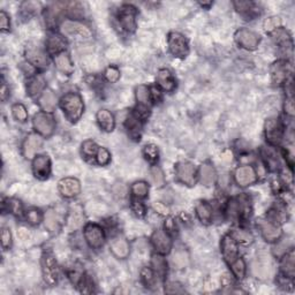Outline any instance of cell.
<instances>
[{
    "instance_id": "16",
    "label": "cell",
    "mask_w": 295,
    "mask_h": 295,
    "mask_svg": "<svg viewBox=\"0 0 295 295\" xmlns=\"http://www.w3.org/2000/svg\"><path fill=\"white\" fill-rule=\"evenodd\" d=\"M221 254H223L224 260L229 264L238 258V242L233 239V236L231 234L225 235L223 240H221Z\"/></svg>"
},
{
    "instance_id": "12",
    "label": "cell",
    "mask_w": 295,
    "mask_h": 295,
    "mask_svg": "<svg viewBox=\"0 0 295 295\" xmlns=\"http://www.w3.org/2000/svg\"><path fill=\"white\" fill-rule=\"evenodd\" d=\"M257 226L261 230V234H262L265 241L275 242L280 239L282 231L279 227V225L272 223L270 220H262L261 219V220L257 221Z\"/></svg>"
},
{
    "instance_id": "22",
    "label": "cell",
    "mask_w": 295,
    "mask_h": 295,
    "mask_svg": "<svg viewBox=\"0 0 295 295\" xmlns=\"http://www.w3.org/2000/svg\"><path fill=\"white\" fill-rule=\"evenodd\" d=\"M27 59L35 67H47L48 63L47 54H45L41 48H28V50H27Z\"/></svg>"
},
{
    "instance_id": "50",
    "label": "cell",
    "mask_w": 295,
    "mask_h": 295,
    "mask_svg": "<svg viewBox=\"0 0 295 295\" xmlns=\"http://www.w3.org/2000/svg\"><path fill=\"white\" fill-rule=\"evenodd\" d=\"M105 78L109 83H115L120 78V71L115 66H109L105 71Z\"/></svg>"
},
{
    "instance_id": "39",
    "label": "cell",
    "mask_w": 295,
    "mask_h": 295,
    "mask_svg": "<svg viewBox=\"0 0 295 295\" xmlns=\"http://www.w3.org/2000/svg\"><path fill=\"white\" fill-rule=\"evenodd\" d=\"M141 279L147 287L153 288L155 284H156V277H155V272L150 267H143L141 270Z\"/></svg>"
},
{
    "instance_id": "17",
    "label": "cell",
    "mask_w": 295,
    "mask_h": 295,
    "mask_svg": "<svg viewBox=\"0 0 295 295\" xmlns=\"http://www.w3.org/2000/svg\"><path fill=\"white\" fill-rule=\"evenodd\" d=\"M58 188H59L60 194L63 197L71 199L80 194L81 191V185L78 179L75 178H63L58 184Z\"/></svg>"
},
{
    "instance_id": "51",
    "label": "cell",
    "mask_w": 295,
    "mask_h": 295,
    "mask_svg": "<svg viewBox=\"0 0 295 295\" xmlns=\"http://www.w3.org/2000/svg\"><path fill=\"white\" fill-rule=\"evenodd\" d=\"M1 246L4 249H10L12 246V233L6 227L1 230Z\"/></svg>"
},
{
    "instance_id": "31",
    "label": "cell",
    "mask_w": 295,
    "mask_h": 295,
    "mask_svg": "<svg viewBox=\"0 0 295 295\" xmlns=\"http://www.w3.org/2000/svg\"><path fill=\"white\" fill-rule=\"evenodd\" d=\"M273 41L282 47H292V38L290 32L284 28H278L271 32Z\"/></svg>"
},
{
    "instance_id": "20",
    "label": "cell",
    "mask_w": 295,
    "mask_h": 295,
    "mask_svg": "<svg viewBox=\"0 0 295 295\" xmlns=\"http://www.w3.org/2000/svg\"><path fill=\"white\" fill-rule=\"evenodd\" d=\"M109 249H111L112 254H113L117 258H119V260H124V258H127L130 252L129 243L124 238L114 239L113 241H112L111 246H109Z\"/></svg>"
},
{
    "instance_id": "52",
    "label": "cell",
    "mask_w": 295,
    "mask_h": 295,
    "mask_svg": "<svg viewBox=\"0 0 295 295\" xmlns=\"http://www.w3.org/2000/svg\"><path fill=\"white\" fill-rule=\"evenodd\" d=\"M0 27H1L2 31H7L11 28V20L10 16L6 14V12H0Z\"/></svg>"
},
{
    "instance_id": "5",
    "label": "cell",
    "mask_w": 295,
    "mask_h": 295,
    "mask_svg": "<svg viewBox=\"0 0 295 295\" xmlns=\"http://www.w3.org/2000/svg\"><path fill=\"white\" fill-rule=\"evenodd\" d=\"M42 270H43L44 280L47 285L54 286L59 279V267L57 260L53 255L45 254L42 260Z\"/></svg>"
},
{
    "instance_id": "10",
    "label": "cell",
    "mask_w": 295,
    "mask_h": 295,
    "mask_svg": "<svg viewBox=\"0 0 295 295\" xmlns=\"http://www.w3.org/2000/svg\"><path fill=\"white\" fill-rule=\"evenodd\" d=\"M119 22L127 32H134L136 30V8L132 5H124L120 8Z\"/></svg>"
},
{
    "instance_id": "44",
    "label": "cell",
    "mask_w": 295,
    "mask_h": 295,
    "mask_svg": "<svg viewBox=\"0 0 295 295\" xmlns=\"http://www.w3.org/2000/svg\"><path fill=\"white\" fill-rule=\"evenodd\" d=\"M280 26H281V19L279 16L269 17V19H266L263 23L264 30H265L266 32H270V33L273 32L278 28H280Z\"/></svg>"
},
{
    "instance_id": "9",
    "label": "cell",
    "mask_w": 295,
    "mask_h": 295,
    "mask_svg": "<svg viewBox=\"0 0 295 295\" xmlns=\"http://www.w3.org/2000/svg\"><path fill=\"white\" fill-rule=\"evenodd\" d=\"M235 42L246 50H255L260 44V36L256 32L248 29H240L235 32Z\"/></svg>"
},
{
    "instance_id": "8",
    "label": "cell",
    "mask_w": 295,
    "mask_h": 295,
    "mask_svg": "<svg viewBox=\"0 0 295 295\" xmlns=\"http://www.w3.org/2000/svg\"><path fill=\"white\" fill-rule=\"evenodd\" d=\"M234 180L240 187L251 186L252 184L257 181V173L252 166H240L234 172Z\"/></svg>"
},
{
    "instance_id": "11",
    "label": "cell",
    "mask_w": 295,
    "mask_h": 295,
    "mask_svg": "<svg viewBox=\"0 0 295 295\" xmlns=\"http://www.w3.org/2000/svg\"><path fill=\"white\" fill-rule=\"evenodd\" d=\"M284 128L280 121L276 118L267 119L265 123V136L270 144L277 145L281 142Z\"/></svg>"
},
{
    "instance_id": "1",
    "label": "cell",
    "mask_w": 295,
    "mask_h": 295,
    "mask_svg": "<svg viewBox=\"0 0 295 295\" xmlns=\"http://www.w3.org/2000/svg\"><path fill=\"white\" fill-rule=\"evenodd\" d=\"M60 108L67 119L71 123H77L83 114V99L78 93H68L60 99Z\"/></svg>"
},
{
    "instance_id": "4",
    "label": "cell",
    "mask_w": 295,
    "mask_h": 295,
    "mask_svg": "<svg viewBox=\"0 0 295 295\" xmlns=\"http://www.w3.org/2000/svg\"><path fill=\"white\" fill-rule=\"evenodd\" d=\"M167 43H169L170 52L173 54V57L184 59L189 53V47H188L187 39L181 33L174 31L170 32Z\"/></svg>"
},
{
    "instance_id": "59",
    "label": "cell",
    "mask_w": 295,
    "mask_h": 295,
    "mask_svg": "<svg viewBox=\"0 0 295 295\" xmlns=\"http://www.w3.org/2000/svg\"><path fill=\"white\" fill-rule=\"evenodd\" d=\"M21 69H22V71L24 72V74L26 75H32L33 73H35V66L32 65V63H30V62H22L21 63Z\"/></svg>"
},
{
    "instance_id": "55",
    "label": "cell",
    "mask_w": 295,
    "mask_h": 295,
    "mask_svg": "<svg viewBox=\"0 0 295 295\" xmlns=\"http://www.w3.org/2000/svg\"><path fill=\"white\" fill-rule=\"evenodd\" d=\"M165 291L170 294H174V293H185V290L181 287L180 284L178 282H170L169 285L166 286Z\"/></svg>"
},
{
    "instance_id": "41",
    "label": "cell",
    "mask_w": 295,
    "mask_h": 295,
    "mask_svg": "<svg viewBox=\"0 0 295 295\" xmlns=\"http://www.w3.org/2000/svg\"><path fill=\"white\" fill-rule=\"evenodd\" d=\"M149 191V186L147 182L144 181H138L132 186V193L135 197H139V199H143L148 195Z\"/></svg>"
},
{
    "instance_id": "48",
    "label": "cell",
    "mask_w": 295,
    "mask_h": 295,
    "mask_svg": "<svg viewBox=\"0 0 295 295\" xmlns=\"http://www.w3.org/2000/svg\"><path fill=\"white\" fill-rule=\"evenodd\" d=\"M150 175H151V180H153L154 185L156 187H162L164 185V174L163 171L159 169V167L155 166L151 169L150 171Z\"/></svg>"
},
{
    "instance_id": "58",
    "label": "cell",
    "mask_w": 295,
    "mask_h": 295,
    "mask_svg": "<svg viewBox=\"0 0 295 295\" xmlns=\"http://www.w3.org/2000/svg\"><path fill=\"white\" fill-rule=\"evenodd\" d=\"M150 98L154 100L155 103H159L162 100V93H160L159 88L151 87L150 88Z\"/></svg>"
},
{
    "instance_id": "2",
    "label": "cell",
    "mask_w": 295,
    "mask_h": 295,
    "mask_svg": "<svg viewBox=\"0 0 295 295\" xmlns=\"http://www.w3.org/2000/svg\"><path fill=\"white\" fill-rule=\"evenodd\" d=\"M33 128L39 135L44 138H50L56 130V120L47 112H38L33 115Z\"/></svg>"
},
{
    "instance_id": "40",
    "label": "cell",
    "mask_w": 295,
    "mask_h": 295,
    "mask_svg": "<svg viewBox=\"0 0 295 295\" xmlns=\"http://www.w3.org/2000/svg\"><path fill=\"white\" fill-rule=\"evenodd\" d=\"M12 113H13V117L20 123H24L28 119V111H27L26 106L21 103H17V104H14L12 106Z\"/></svg>"
},
{
    "instance_id": "53",
    "label": "cell",
    "mask_w": 295,
    "mask_h": 295,
    "mask_svg": "<svg viewBox=\"0 0 295 295\" xmlns=\"http://www.w3.org/2000/svg\"><path fill=\"white\" fill-rule=\"evenodd\" d=\"M153 209L155 210V212H157L160 216H169L170 214L169 206H166L162 202H155L153 204Z\"/></svg>"
},
{
    "instance_id": "57",
    "label": "cell",
    "mask_w": 295,
    "mask_h": 295,
    "mask_svg": "<svg viewBox=\"0 0 295 295\" xmlns=\"http://www.w3.org/2000/svg\"><path fill=\"white\" fill-rule=\"evenodd\" d=\"M165 229H166L167 233H169V234H173V235L176 234V232H178V227H176L174 219H173V218L167 219L166 223H165Z\"/></svg>"
},
{
    "instance_id": "18",
    "label": "cell",
    "mask_w": 295,
    "mask_h": 295,
    "mask_svg": "<svg viewBox=\"0 0 295 295\" xmlns=\"http://www.w3.org/2000/svg\"><path fill=\"white\" fill-rule=\"evenodd\" d=\"M42 145H43V141L39 138V135H37V134H30V135L27 136V139L24 140L22 145L24 157H26L27 159H31L32 157H35V154L42 148Z\"/></svg>"
},
{
    "instance_id": "42",
    "label": "cell",
    "mask_w": 295,
    "mask_h": 295,
    "mask_svg": "<svg viewBox=\"0 0 295 295\" xmlns=\"http://www.w3.org/2000/svg\"><path fill=\"white\" fill-rule=\"evenodd\" d=\"M188 261H189V256L185 250H178L173 255V263L175 266H178V269H182V267L186 266Z\"/></svg>"
},
{
    "instance_id": "38",
    "label": "cell",
    "mask_w": 295,
    "mask_h": 295,
    "mask_svg": "<svg viewBox=\"0 0 295 295\" xmlns=\"http://www.w3.org/2000/svg\"><path fill=\"white\" fill-rule=\"evenodd\" d=\"M143 155L150 164H156L159 159V150H158L157 145L155 144L145 145L144 149H143Z\"/></svg>"
},
{
    "instance_id": "32",
    "label": "cell",
    "mask_w": 295,
    "mask_h": 295,
    "mask_svg": "<svg viewBox=\"0 0 295 295\" xmlns=\"http://www.w3.org/2000/svg\"><path fill=\"white\" fill-rule=\"evenodd\" d=\"M196 215L201 223L209 224L212 219V208L209 203L206 202H200L196 205Z\"/></svg>"
},
{
    "instance_id": "43",
    "label": "cell",
    "mask_w": 295,
    "mask_h": 295,
    "mask_svg": "<svg viewBox=\"0 0 295 295\" xmlns=\"http://www.w3.org/2000/svg\"><path fill=\"white\" fill-rule=\"evenodd\" d=\"M98 149L99 147L95 142L88 140V141L83 142V144H82V154L86 157H93L98 153Z\"/></svg>"
},
{
    "instance_id": "3",
    "label": "cell",
    "mask_w": 295,
    "mask_h": 295,
    "mask_svg": "<svg viewBox=\"0 0 295 295\" xmlns=\"http://www.w3.org/2000/svg\"><path fill=\"white\" fill-rule=\"evenodd\" d=\"M62 31L68 37H75L81 39H89L93 37V31L86 24L78 22V21L67 20L62 23Z\"/></svg>"
},
{
    "instance_id": "13",
    "label": "cell",
    "mask_w": 295,
    "mask_h": 295,
    "mask_svg": "<svg viewBox=\"0 0 295 295\" xmlns=\"http://www.w3.org/2000/svg\"><path fill=\"white\" fill-rule=\"evenodd\" d=\"M32 171L33 174L37 179L45 180L50 176L51 173V160L45 155H38L35 156L32 162Z\"/></svg>"
},
{
    "instance_id": "49",
    "label": "cell",
    "mask_w": 295,
    "mask_h": 295,
    "mask_svg": "<svg viewBox=\"0 0 295 295\" xmlns=\"http://www.w3.org/2000/svg\"><path fill=\"white\" fill-rule=\"evenodd\" d=\"M96 160H97V164L100 166L108 165V164L109 163V160H111V154L109 153L108 149L99 148L98 153H97V155H96Z\"/></svg>"
},
{
    "instance_id": "27",
    "label": "cell",
    "mask_w": 295,
    "mask_h": 295,
    "mask_svg": "<svg viewBox=\"0 0 295 295\" xmlns=\"http://www.w3.org/2000/svg\"><path fill=\"white\" fill-rule=\"evenodd\" d=\"M38 104L45 112H52L56 109L57 104V97L54 95V93L50 89H45L42 93L41 97L38 99Z\"/></svg>"
},
{
    "instance_id": "34",
    "label": "cell",
    "mask_w": 295,
    "mask_h": 295,
    "mask_svg": "<svg viewBox=\"0 0 295 295\" xmlns=\"http://www.w3.org/2000/svg\"><path fill=\"white\" fill-rule=\"evenodd\" d=\"M233 5L240 14L246 15V16L251 17L252 13H254V15L258 13L256 10V5L252 1H234Z\"/></svg>"
},
{
    "instance_id": "46",
    "label": "cell",
    "mask_w": 295,
    "mask_h": 295,
    "mask_svg": "<svg viewBox=\"0 0 295 295\" xmlns=\"http://www.w3.org/2000/svg\"><path fill=\"white\" fill-rule=\"evenodd\" d=\"M6 204H7V209L11 214H13L14 216H17V217H21V216H22V211H23L22 203H21L19 200L11 199L7 201Z\"/></svg>"
},
{
    "instance_id": "15",
    "label": "cell",
    "mask_w": 295,
    "mask_h": 295,
    "mask_svg": "<svg viewBox=\"0 0 295 295\" xmlns=\"http://www.w3.org/2000/svg\"><path fill=\"white\" fill-rule=\"evenodd\" d=\"M288 73H290V66L284 60L273 62L270 67V74H271L272 83L275 86H280L287 81Z\"/></svg>"
},
{
    "instance_id": "23",
    "label": "cell",
    "mask_w": 295,
    "mask_h": 295,
    "mask_svg": "<svg viewBox=\"0 0 295 295\" xmlns=\"http://www.w3.org/2000/svg\"><path fill=\"white\" fill-rule=\"evenodd\" d=\"M280 267L282 273H284L287 278H293L295 275V255L293 249L285 252V255L281 258Z\"/></svg>"
},
{
    "instance_id": "60",
    "label": "cell",
    "mask_w": 295,
    "mask_h": 295,
    "mask_svg": "<svg viewBox=\"0 0 295 295\" xmlns=\"http://www.w3.org/2000/svg\"><path fill=\"white\" fill-rule=\"evenodd\" d=\"M0 95H1V100L5 102L7 99V97L10 96V89H8L7 86H6L5 82H2L1 84V91H0Z\"/></svg>"
},
{
    "instance_id": "14",
    "label": "cell",
    "mask_w": 295,
    "mask_h": 295,
    "mask_svg": "<svg viewBox=\"0 0 295 295\" xmlns=\"http://www.w3.org/2000/svg\"><path fill=\"white\" fill-rule=\"evenodd\" d=\"M151 242H153L154 247L158 254H169L172 249V240L170 238V234L164 232L162 230H158L153 234Z\"/></svg>"
},
{
    "instance_id": "37",
    "label": "cell",
    "mask_w": 295,
    "mask_h": 295,
    "mask_svg": "<svg viewBox=\"0 0 295 295\" xmlns=\"http://www.w3.org/2000/svg\"><path fill=\"white\" fill-rule=\"evenodd\" d=\"M231 235L233 236V239L235 240L236 242L242 243V245H249V243H251L252 240H254V236H252L251 233H249L245 230H240V229L233 230V232Z\"/></svg>"
},
{
    "instance_id": "7",
    "label": "cell",
    "mask_w": 295,
    "mask_h": 295,
    "mask_svg": "<svg viewBox=\"0 0 295 295\" xmlns=\"http://www.w3.org/2000/svg\"><path fill=\"white\" fill-rule=\"evenodd\" d=\"M84 239L88 245L93 249L103 247L105 242V234L102 227L97 224H88L84 227Z\"/></svg>"
},
{
    "instance_id": "56",
    "label": "cell",
    "mask_w": 295,
    "mask_h": 295,
    "mask_svg": "<svg viewBox=\"0 0 295 295\" xmlns=\"http://www.w3.org/2000/svg\"><path fill=\"white\" fill-rule=\"evenodd\" d=\"M132 206H133L134 212H135L139 217H143V216L145 215V206L143 203L138 202V201H134Z\"/></svg>"
},
{
    "instance_id": "6",
    "label": "cell",
    "mask_w": 295,
    "mask_h": 295,
    "mask_svg": "<svg viewBox=\"0 0 295 295\" xmlns=\"http://www.w3.org/2000/svg\"><path fill=\"white\" fill-rule=\"evenodd\" d=\"M175 178L181 184L194 186L196 184L197 173L195 166L191 163L181 162L175 165Z\"/></svg>"
},
{
    "instance_id": "29",
    "label": "cell",
    "mask_w": 295,
    "mask_h": 295,
    "mask_svg": "<svg viewBox=\"0 0 295 295\" xmlns=\"http://www.w3.org/2000/svg\"><path fill=\"white\" fill-rule=\"evenodd\" d=\"M45 80L42 75H36L30 78L27 84V91L30 96H37L42 91H44Z\"/></svg>"
},
{
    "instance_id": "24",
    "label": "cell",
    "mask_w": 295,
    "mask_h": 295,
    "mask_svg": "<svg viewBox=\"0 0 295 295\" xmlns=\"http://www.w3.org/2000/svg\"><path fill=\"white\" fill-rule=\"evenodd\" d=\"M54 65L58 71L66 75H71L74 72V66H73L71 58L66 52H62L54 57Z\"/></svg>"
},
{
    "instance_id": "35",
    "label": "cell",
    "mask_w": 295,
    "mask_h": 295,
    "mask_svg": "<svg viewBox=\"0 0 295 295\" xmlns=\"http://www.w3.org/2000/svg\"><path fill=\"white\" fill-rule=\"evenodd\" d=\"M135 96H136V99H138L139 105L147 106V108H149L151 98H150V89H149L147 86L141 84V86L136 87Z\"/></svg>"
},
{
    "instance_id": "21",
    "label": "cell",
    "mask_w": 295,
    "mask_h": 295,
    "mask_svg": "<svg viewBox=\"0 0 295 295\" xmlns=\"http://www.w3.org/2000/svg\"><path fill=\"white\" fill-rule=\"evenodd\" d=\"M47 47L48 52L51 54H56L57 56V54L65 52L66 41L62 37V36L58 35V33H51V35L47 37Z\"/></svg>"
},
{
    "instance_id": "28",
    "label": "cell",
    "mask_w": 295,
    "mask_h": 295,
    "mask_svg": "<svg viewBox=\"0 0 295 295\" xmlns=\"http://www.w3.org/2000/svg\"><path fill=\"white\" fill-rule=\"evenodd\" d=\"M44 225L51 233H58L62 229V221L59 216L53 210H48L44 216Z\"/></svg>"
},
{
    "instance_id": "19",
    "label": "cell",
    "mask_w": 295,
    "mask_h": 295,
    "mask_svg": "<svg viewBox=\"0 0 295 295\" xmlns=\"http://www.w3.org/2000/svg\"><path fill=\"white\" fill-rule=\"evenodd\" d=\"M157 82L158 84H159V87L167 91V93H172L176 88L174 77H173L172 73L166 68L159 69V72H158L157 74Z\"/></svg>"
},
{
    "instance_id": "45",
    "label": "cell",
    "mask_w": 295,
    "mask_h": 295,
    "mask_svg": "<svg viewBox=\"0 0 295 295\" xmlns=\"http://www.w3.org/2000/svg\"><path fill=\"white\" fill-rule=\"evenodd\" d=\"M26 218L29 224L38 225L42 221V219H43V215H42V212L38 209L32 208L26 212Z\"/></svg>"
},
{
    "instance_id": "26",
    "label": "cell",
    "mask_w": 295,
    "mask_h": 295,
    "mask_svg": "<svg viewBox=\"0 0 295 295\" xmlns=\"http://www.w3.org/2000/svg\"><path fill=\"white\" fill-rule=\"evenodd\" d=\"M217 179L215 167L212 164L204 163L200 167V180L204 186H212Z\"/></svg>"
},
{
    "instance_id": "30",
    "label": "cell",
    "mask_w": 295,
    "mask_h": 295,
    "mask_svg": "<svg viewBox=\"0 0 295 295\" xmlns=\"http://www.w3.org/2000/svg\"><path fill=\"white\" fill-rule=\"evenodd\" d=\"M151 266L155 273H157L160 278L166 276L167 273V262L162 254H155L151 257Z\"/></svg>"
},
{
    "instance_id": "54",
    "label": "cell",
    "mask_w": 295,
    "mask_h": 295,
    "mask_svg": "<svg viewBox=\"0 0 295 295\" xmlns=\"http://www.w3.org/2000/svg\"><path fill=\"white\" fill-rule=\"evenodd\" d=\"M284 109H285L286 114L290 115V117H293L294 115V102H293V96H292V93H290V96L286 98Z\"/></svg>"
},
{
    "instance_id": "36",
    "label": "cell",
    "mask_w": 295,
    "mask_h": 295,
    "mask_svg": "<svg viewBox=\"0 0 295 295\" xmlns=\"http://www.w3.org/2000/svg\"><path fill=\"white\" fill-rule=\"evenodd\" d=\"M231 265V270H232L233 275L235 276L236 279H241L245 278L246 276V263L245 261L242 260L241 257H238L236 260H234L232 263L230 264Z\"/></svg>"
},
{
    "instance_id": "25",
    "label": "cell",
    "mask_w": 295,
    "mask_h": 295,
    "mask_svg": "<svg viewBox=\"0 0 295 295\" xmlns=\"http://www.w3.org/2000/svg\"><path fill=\"white\" fill-rule=\"evenodd\" d=\"M97 121H98L100 128L105 130V132L109 133L114 129V117L108 109H99V111L97 112Z\"/></svg>"
},
{
    "instance_id": "33",
    "label": "cell",
    "mask_w": 295,
    "mask_h": 295,
    "mask_svg": "<svg viewBox=\"0 0 295 295\" xmlns=\"http://www.w3.org/2000/svg\"><path fill=\"white\" fill-rule=\"evenodd\" d=\"M126 128L128 130L129 135L132 136L133 139L138 140L140 138V134H141V129H142L141 121H140V119L136 117V115H130L126 121Z\"/></svg>"
},
{
    "instance_id": "47",
    "label": "cell",
    "mask_w": 295,
    "mask_h": 295,
    "mask_svg": "<svg viewBox=\"0 0 295 295\" xmlns=\"http://www.w3.org/2000/svg\"><path fill=\"white\" fill-rule=\"evenodd\" d=\"M252 271L260 278H265V276L269 273V266H267L266 261L265 262L264 261H257V263L252 265Z\"/></svg>"
}]
</instances>
